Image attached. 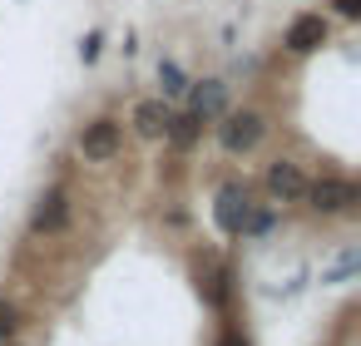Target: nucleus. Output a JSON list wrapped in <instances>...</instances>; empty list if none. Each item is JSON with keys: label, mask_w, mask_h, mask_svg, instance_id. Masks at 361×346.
<instances>
[{"label": "nucleus", "mask_w": 361, "mask_h": 346, "mask_svg": "<svg viewBox=\"0 0 361 346\" xmlns=\"http://www.w3.org/2000/svg\"><path fill=\"white\" fill-rule=\"evenodd\" d=\"M326 40H331V25H326V16H317V11L297 16V20L287 25V35H282V45H287L292 55H317Z\"/></svg>", "instance_id": "obj_7"}, {"label": "nucleus", "mask_w": 361, "mask_h": 346, "mask_svg": "<svg viewBox=\"0 0 361 346\" xmlns=\"http://www.w3.org/2000/svg\"><path fill=\"white\" fill-rule=\"evenodd\" d=\"M218 346H247V341H243L238 331H223V336H218Z\"/></svg>", "instance_id": "obj_16"}, {"label": "nucleus", "mask_w": 361, "mask_h": 346, "mask_svg": "<svg viewBox=\"0 0 361 346\" xmlns=\"http://www.w3.org/2000/svg\"><path fill=\"white\" fill-rule=\"evenodd\" d=\"M159 99H183L188 94V75H183V65L178 60H159Z\"/></svg>", "instance_id": "obj_11"}, {"label": "nucleus", "mask_w": 361, "mask_h": 346, "mask_svg": "<svg viewBox=\"0 0 361 346\" xmlns=\"http://www.w3.org/2000/svg\"><path fill=\"white\" fill-rule=\"evenodd\" d=\"M16 331H20V311H16V302L0 297V346L16 341Z\"/></svg>", "instance_id": "obj_12"}, {"label": "nucleus", "mask_w": 361, "mask_h": 346, "mask_svg": "<svg viewBox=\"0 0 361 346\" xmlns=\"http://www.w3.org/2000/svg\"><path fill=\"white\" fill-rule=\"evenodd\" d=\"M262 134H267V119H262L257 109H223V114H218V144H223V154H233V159L252 154V149L262 144Z\"/></svg>", "instance_id": "obj_1"}, {"label": "nucleus", "mask_w": 361, "mask_h": 346, "mask_svg": "<svg viewBox=\"0 0 361 346\" xmlns=\"http://www.w3.org/2000/svg\"><path fill=\"white\" fill-rule=\"evenodd\" d=\"M99 50H104V35H99V30H90V35L80 40V60H85V65H94V60H99Z\"/></svg>", "instance_id": "obj_14"}, {"label": "nucleus", "mask_w": 361, "mask_h": 346, "mask_svg": "<svg viewBox=\"0 0 361 346\" xmlns=\"http://www.w3.org/2000/svg\"><path fill=\"white\" fill-rule=\"evenodd\" d=\"M302 203L322 218H336V213H351L356 208V183L341 178V173H322V178H307V193Z\"/></svg>", "instance_id": "obj_2"}, {"label": "nucleus", "mask_w": 361, "mask_h": 346, "mask_svg": "<svg viewBox=\"0 0 361 346\" xmlns=\"http://www.w3.org/2000/svg\"><path fill=\"white\" fill-rule=\"evenodd\" d=\"M247 218H252V193L243 183H223L218 198H213V223L223 237H243L247 233Z\"/></svg>", "instance_id": "obj_3"}, {"label": "nucleus", "mask_w": 361, "mask_h": 346, "mask_svg": "<svg viewBox=\"0 0 361 346\" xmlns=\"http://www.w3.org/2000/svg\"><path fill=\"white\" fill-rule=\"evenodd\" d=\"M331 11L341 20H361V0H331Z\"/></svg>", "instance_id": "obj_15"}, {"label": "nucleus", "mask_w": 361, "mask_h": 346, "mask_svg": "<svg viewBox=\"0 0 361 346\" xmlns=\"http://www.w3.org/2000/svg\"><path fill=\"white\" fill-rule=\"evenodd\" d=\"M272 228H277V213H272V208H262V213L252 208V218H247V233H243V237H267Z\"/></svg>", "instance_id": "obj_13"}, {"label": "nucleus", "mask_w": 361, "mask_h": 346, "mask_svg": "<svg viewBox=\"0 0 361 346\" xmlns=\"http://www.w3.org/2000/svg\"><path fill=\"white\" fill-rule=\"evenodd\" d=\"M119 149H124V124H119L114 114H99V119H90V124L80 129V154H85L90 163H109Z\"/></svg>", "instance_id": "obj_4"}, {"label": "nucleus", "mask_w": 361, "mask_h": 346, "mask_svg": "<svg viewBox=\"0 0 361 346\" xmlns=\"http://www.w3.org/2000/svg\"><path fill=\"white\" fill-rule=\"evenodd\" d=\"M188 109H193L203 124H213V119L228 109V85H223V80H188Z\"/></svg>", "instance_id": "obj_8"}, {"label": "nucleus", "mask_w": 361, "mask_h": 346, "mask_svg": "<svg viewBox=\"0 0 361 346\" xmlns=\"http://www.w3.org/2000/svg\"><path fill=\"white\" fill-rule=\"evenodd\" d=\"M169 119H173L169 99H139L129 124H134V134H139V139H164V134H169Z\"/></svg>", "instance_id": "obj_9"}, {"label": "nucleus", "mask_w": 361, "mask_h": 346, "mask_svg": "<svg viewBox=\"0 0 361 346\" xmlns=\"http://www.w3.org/2000/svg\"><path fill=\"white\" fill-rule=\"evenodd\" d=\"M173 149H193L198 139H203V119L193 114V109H183V114H173L169 119V134H164Z\"/></svg>", "instance_id": "obj_10"}, {"label": "nucleus", "mask_w": 361, "mask_h": 346, "mask_svg": "<svg viewBox=\"0 0 361 346\" xmlns=\"http://www.w3.org/2000/svg\"><path fill=\"white\" fill-rule=\"evenodd\" d=\"M262 188H267L272 203H302L307 173H302V163H292V159H272L267 173H262Z\"/></svg>", "instance_id": "obj_6"}, {"label": "nucleus", "mask_w": 361, "mask_h": 346, "mask_svg": "<svg viewBox=\"0 0 361 346\" xmlns=\"http://www.w3.org/2000/svg\"><path fill=\"white\" fill-rule=\"evenodd\" d=\"M65 228H70V188H65V183H55V188H45V193L35 198L30 233H35V237H60Z\"/></svg>", "instance_id": "obj_5"}]
</instances>
